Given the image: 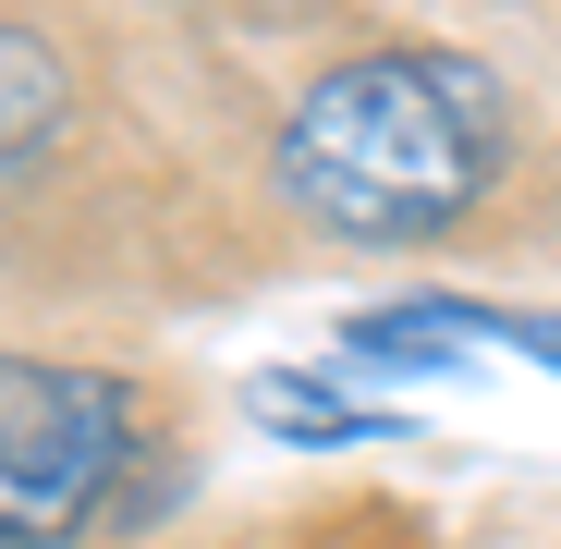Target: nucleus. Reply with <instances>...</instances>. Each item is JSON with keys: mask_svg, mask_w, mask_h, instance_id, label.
I'll use <instances>...</instances> for the list:
<instances>
[{"mask_svg": "<svg viewBox=\"0 0 561 549\" xmlns=\"http://www.w3.org/2000/svg\"><path fill=\"white\" fill-rule=\"evenodd\" d=\"M135 465V391L111 366L0 354V549H61Z\"/></svg>", "mask_w": 561, "mask_h": 549, "instance_id": "obj_2", "label": "nucleus"}, {"mask_svg": "<svg viewBox=\"0 0 561 549\" xmlns=\"http://www.w3.org/2000/svg\"><path fill=\"white\" fill-rule=\"evenodd\" d=\"M256 415H268L280 439H379V427H391L379 403H318V379H294V366L256 379Z\"/></svg>", "mask_w": 561, "mask_h": 549, "instance_id": "obj_4", "label": "nucleus"}, {"mask_svg": "<svg viewBox=\"0 0 561 549\" xmlns=\"http://www.w3.org/2000/svg\"><path fill=\"white\" fill-rule=\"evenodd\" d=\"M61 49L37 37V25H13L0 13V159H37L49 135H61Z\"/></svg>", "mask_w": 561, "mask_h": 549, "instance_id": "obj_3", "label": "nucleus"}, {"mask_svg": "<svg viewBox=\"0 0 561 549\" xmlns=\"http://www.w3.org/2000/svg\"><path fill=\"white\" fill-rule=\"evenodd\" d=\"M513 111L463 49H366L330 61L294 111H280V196L342 244H427L501 183Z\"/></svg>", "mask_w": 561, "mask_h": 549, "instance_id": "obj_1", "label": "nucleus"}, {"mask_svg": "<svg viewBox=\"0 0 561 549\" xmlns=\"http://www.w3.org/2000/svg\"><path fill=\"white\" fill-rule=\"evenodd\" d=\"M477 330L513 342V354H537V366H561V318H501V306H477Z\"/></svg>", "mask_w": 561, "mask_h": 549, "instance_id": "obj_5", "label": "nucleus"}]
</instances>
